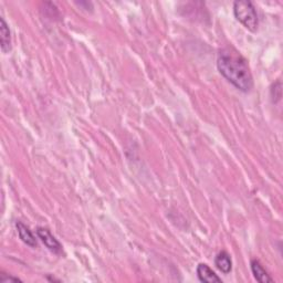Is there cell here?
Listing matches in <instances>:
<instances>
[{
    "instance_id": "obj_1",
    "label": "cell",
    "mask_w": 283,
    "mask_h": 283,
    "mask_svg": "<svg viewBox=\"0 0 283 283\" xmlns=\"http://www.w3.org/2000/svg\"><path fill=\"white\" fill-rule=\"evenodd\" d=\"M217 67L226 80L242 92H249L253 87V78L247 60L234 49L220 51Z\"/></svg>"
},
{
    "instance_id": "obj_2",
    "label": "cell",
    "mask_w": 283,
    "mask_h": 283,
    "mask_svg": "<svg viewBox=\"0 0 283 283\" xmlns=\"http://www.w3.org/2000/svg\"><path fill=\"white\" fill-rule=\"evenodd\" d=\"M234 14L236 19L241 22L248 30L252 32L257 31L258 26H259V20H258V15L256 8L251 2H235L234 3Z\"/></svg>"
},
{
    "instance_id": "obj_3",
    "label": "cell",
    "mask_w": 283,
    "mask_h": 283,
    "mask_svg": "<svg viewBox=\"0 0 283 283\" xmlns=\"http://www.w3.org/2000/svg\"><path fill=\"white\" fill-rule=\"evenodd\" d=\"M37 235L39 237V239L43 242V245L46 246L51 252L56 253V254L62 252L61 243L55 239V237L51 234L47 228L39 227L37 229Z\"/></svg>"
},
{
    "instance_id": "obj_4",
    "label": "cell",
    "mask_w": 283,
    "mask_h": 283,
    "mask_svg": "<svg viewBox=\"0 0 283 283\" xmlns=\"http://www.w3.org/2000/svg\"><path fill=\"white\" fill-rule=\"evenodd\" d=\"M197 275H198V279H199L201 282H206V283H222L223 282L222 278H219V276L214 272L213 269L209 268L206 263L198 264Z\"/></svg>"
},
{
    "instance_id": "obj_5",
    "label": "cell",
    "mask_w": 283,
    "mask_h": 283,
    "mask_svg": "<svg viewBox=\"0 0 283 283\" xmlns=\"http://www.w3.org/2000/svg\"><path fill=\"white\" fill-rule=\"evenodd\" d=\"M251 271L252 274L254 275V278L257 279V281L261 283H268V282H273V279L271 278L270 274L268 273V271L263 268V265L261 262L257 259L251 260Z\"/></svg>"
},
{
    "instance_id": "obj_6",
    "label": "cell",
    "mask_w": 283,
    "mask_h": 283,
    "mask_svg": "<svg viewBox=\"0 0 283 283\" xmlns=\"http://www.w3.org/2000/svg\"><path fill=\"white\" fill-rule=\"evenodd\" d=\"M16 228H17V233H18L19 238H20L22 242H25L27 246L32 247V248L37 247L36 237L33 236L32 231L29 228H28L26 225L18 222L16 224Z\"/></svg>"
},
{
    "instance_id": "obj_7",
    "label": "cell",
    "mask_w": 283,
    "mask_h": 283,
    "mask_svg": "<svg viewBox=\"0 0 283 283\" xmlns=\"http://www.w3.org/2000/svg\"><path fill=\"white\" fill-rule=\"evenodd\" d=\"M0 47L4 53H8L11 50V36L7 22L2 17L0 19Z\"/></svg>"
},
{
    "instance_id": "obj_8",
    "label": "cell",
    "mask_w": 283,
    "mask_h": 283,
    "mask_svg": "<svg viewBox=\"0 0 283 283\" xmlns=\"http://www.w3.org/2000/svg\"><path fill=\"white\" fill-rule=\"evenodd\" d=\"M215 264L225 274L229 273L233 269V261H231L229 253L226 251H222L217 254L216 259H215Z\"/></svg>"
},
{
    "instance_id": "obj_9",
    "label": "cell",
    "mask_w": 283,
    "mask_h": 283,
    "mask_svg": "<svg viewBox=\"0 0 283 283\" xmlns=\"http://www.w3.org/2000/svg\"><path fill=\"white\" fill-rule=\"evenodd\" d=\"M8 282H21V280L17 276L8 275L7 273H0V283H8Z\"/></svg>"
}]
</instances>
